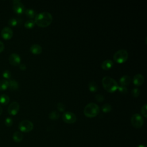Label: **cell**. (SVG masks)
Instances as JSON below:
<instances>
[{
    "label": "cell",
    "instance_id": "6",
    "mask_svg": "<svg viewBox=\"0 0 147 147\" xmlns=\"http://www.w3.org/2000/svg\"><path fill=\"white\" fill-rule=\"evenodd\" d=\"M18 129L24 133H28L33 129V123L29 120H23L18 124Z\"/></svg>",
    "mask_w": 147,
    "mask_h": 147
},
{
    "label": "cell",
    "instance_id": "28",
    "mask_svg": "<svg viewBox=\"0 0 147 147\" xmlns=\"http://www.w3.org/2000/svg\"><path fill=\"white\" fill-rule=\"evenodd\" d=\"M2 76L5 79H9L11 76V72L10 71L6 69V70H5L3 71V72L2 73Z\"/></svg>",
    "mask_w": 147,
    "mask_h": 147
},
{
    "label": "cell",
    "instance_id": "35",
    "mask_svg": "<svg viewBox=\"0 0 147 147\" xmlns=\"http://www.w3.org/2000/svg\"><path fill=\"white\" fill-rule=\"evenodd\" d=\"M137 147H146L145 145H142V144H140V145H139L138 146H137Z\"/></svg>",
    "mask_w": 147,
    "mask_h": 147
},
{
    "label": "cell",
    "instance_id": "11",
    "mask_svg": "<svg viewBox=\"0 0 147 147\" xmlns=\"http://www.w3.org/2000/svg\"><path fill=\"white\" fill-rule=\"evenodd\" d=\"M13 32L12 29L9 27H5L1 30V36L5 40H10L13 37Z\"/></svg>",
    "mask_w": 147,
    "mask_h": 147
},
{
    "label": "cell",
    "instance_id": "27",
    "mask_svg": "<svg viewBox=\"0 0 147 147\" xmlns=\"http://www.w3.org/2000/svg\"><path fill=\"white\" fill-rule=\"evenodd\" d=\"M141 113L142 116L145 118L147 117V105L145 104L141 109Z\"/></svg>",
    "mask_w": 147,
    "mask_h": 147
},
{
    "label": "cell",
    "instance_id": "20",
    "mask_svg": "<svg viewBox=\"0 0 147 147\" xmlns=\"http://www.w3.org/2000/svg\"><path fill=\"white\" fill-rule=\"evenodd\" d=\"M10 101V98L8 95L2 94L0 96V103L3 105H6Z\"/></svg>",
    "mask_w": 147,
    "mask_h": 147
},
{
    "label": "cell",
    "instance_id": "26",
    "mask_svg": "<svg viewBox=\"0 0 147 147\" xmlns=\"http://www.w3.org/2000/svg\"><path fill=\"white\" fill-rule=\"evenodd\" d=\"M140 94V91L139 90V88L136 87L134 88L132 90H131V95L133 96H134V98H137L139 96Z\"/></svg>",
    "mask_w": 147,
    "mask_h": 147
},
{
    "label": "cell",
    "instance_id": "36",
    "mask_svg": "<svg viewBox=\"0 0 147 147\" xmlns=\"http://www.w3.org/2000/svg\"><path fill=\"white\" fill-rule=\"evenodd\" d=\"M2 113V109L1 106H0V115H1Z\"/></svg>",
    "mask_w": 147,
    "mask_h": 147
},
{
    "label": "cell",
    "instance_id": "24",
    "mask_svg": "<svg viewBox=\"0 0 147 147\" xmlns=\"http://www.w3.org/2000/svg\"><path fill=\"white\" fill-rule=\"evenodd\" d=\"M48 117L51 120H57L59 117V114L56 111H53L49 114Z\"/></svg>",
    "mask_w": 147,
    "mask_h": 147
},
{
    "label": "cell",
    "instance_id": "18",
    "mask_svg": "<svg viewBox=\"0 0 147 147\" xmlns=\"http://www.w3.org/2000/svg\"><path fill=\"white\" fill-rule=\"evenodd\" d=\"M18 83L14 80H10L9 81V88L11 90H16L18 88Z\"/></svg>",
    "mask_w": 147,
    "mask_h": 147
},
{
    "label": "cell",
    "instance_id": "9",
    "mask_svg": "<svg viewBox=\"0 0 147 147\" xmlns=\"http://www.w3.org/2000/svg\"><path fill=\"white\" fill-rule=\"evenodd\" d=\"M20 105L17 102H13L10 104L7 109L8 113L11 115H16L19 111Z\"/></svg>",
    "mask_w": 147,
    "mask_h": 147
},
{
    "label": "cell",
    "instance_id": "2",
    "mask_svg": "<svg viewBox=\"0 0 147 147\" xmlns=\"http://www.w3.org/2000/svg\"><path fill=\"white\" fill-rule=\"evenodd\" d=\"M102 83L104 89L108 92H114L117 90L118 84V83L112 78L106 76L102 78Z\"/></svg>",
    "mask_w": 147,
    "mask_h": 147
},
{
    "label": "cell",
    "instance_id": "33",
    "mask_svg": "<svg viewBox=\"0 0 147 147\" xmlns=\"http://www.w3.org/2000/svg\"><path fill=\"white\" fill-rule=\"evenodd\" d=\"M19 68L21 71H25L26 69V67L24 64H20L19 65Z\"/></svg>",
    "mask_w": 147,
    "mask_h": 147
},
{
    "label": "cell",
    "instance_id": "25",
    "mask_svg": "<svg viewBox=\"0 0 147 147\" xmlns=\"http://www.w3.org/2000/svg\"><path fill=\"white\" fill-rule=\"evenodd\" d=\"M112 110V106L109 103L104 104L102 107V110L103 113H107L111 111Z\"/></svg>",
    "mask_w": 147,
    "mask_h": 147
},
{
    "label": "cell",
    "instance_id": "30",
    "mask_svg": "<svg viewBox=\"0 0 147 147\" xmlns=\"http://www.w3.org/2000/svg\"><path fill=\"white\" fill-rule=\"evenodd\" d=\"M5 124L7 127H10L13 125V119L10 117H7L5 120Z\"/></svg>",
    "mask_w": 147,
    "mask_h": 147
},
{
    "label": "cell",
    "instance_id": "22",
    "mask_svg": "<svg viewBox=\"0 0 147 147\" xmlns=\"http://www.w3.org/2000/svg\"><path fill=\"white\" fill-rule=\"evenodd\" d=\"M9 88V81L6 80H0V91H3Z\"/></svg>",
    "mask_w": 147,
    "mask_h": 147
},
{
    "label": "cell",
    "instance_id": "14",
    "mask_svg": "<svg viewBox=\"0 0 147 147\" xmlns=\"http://www.w3.org/2000/svg\"><path fill=\"white\" fill-rule=\"evenodd\" d=\"M42 47L37 44H34L30 47V51L34 55H39L42 52Z\"/></svg>",
    "mask_w": 147,
    "mask_h": 147
},
{
    "label": "cell",
    "instance_id": "7",
    "mask_svg": "<svg viewBox=\"0 0 147 147\" xmlns=\"http://www.w3.org/2000/svg\"><path fill=\"white\" fill-rule=\"evenodd\" d=\"M62 119L64 122L69 124L75 123L77 119L76 115L70 111L64 112L62 115Z\"/></svg>",
    "mask_w": 147,
    "mask_h": 147
},
{
    "label": "cell",
    "instance_id": "15",
    "mask_svg": "<svg viewBox=\"0 0 147 147\" xmlns=\"http://www.w3.org/2000/svg\"><path fill=\"white\" fill-rule=\"evenodd\" d=\"M130 82L131 78L128 75H123L119 79V83L121 86H127L130 83Z\"/></svg>",
    "mask_w": 147,
    "mask_h": 147
},
{
    "label": "cell",
    "instance_id": "1",
    "mask_svg": "<svg viewBox=\"0 0 147 147\" xmlns=\"http://www.w3.org/2000/svg\"><path fill=\"white\" fill-rule=\"evenodd\" d=\"M52 14L47 11H42L36 14L34 18V22L38 26L45 28L49 26L52 22Z\"/></svg>",
    "mask_w": 147,
    "mask_h": 147
},
{
    "label": "cell",
    "instance_id": "23",
    "mask_svg": "<svg viewBox=\"0 0 147 147\" xmlns=\"http://www.w3.org/2000/svg\"><path fill=\"white\" fill-rule=\"evenodd\" d=\"M35 25V22L33 20H29L26 21L24 24V26L26 29H32L33 28Z\"/></svg>",
    "mask_w": 147,
    "mask_h": 147
},
{
    "label": "cell",
    "instance_id": "31",
    "mask_svg": "<svg viewBox=\"0 0 147 147\" xmlns=\"http://www.w3.org/2000/svg\"><path fill=\"white\" fill-rule=\"evenodd\" d=\"M57 109L60 112H64L65 110V107L62 103H58L57 104Z\"/></svg>",
    "mask_w": 147,
    "mask_h": 147
},
{
    "label": "cell",
    "instance_id": "17",
    "mask_svg": "<svg viewBox=\"0 0 147 147\" xmlns=\"http://www.w3.org/2000/svg\"><path fill=\"white\" fill-rule=\"evenodd\" d=\"M24 12H25L26 16H28L29 18H31V20H32L33 18H34L37 14L36 11L32 9H28L25 10Z\"/></svg>",
    "mask_w": 147,
    "mask_h": 147
},
{
    "label": "cell",
    "instance_id": "12",
    "mask_svg": "<svg viewBox=\"0 0 147 147\" xmlns=\"http://www.w3.org/2000/svg\"><path fill=\"white\" fill-rule=\"evenodd\" d=\"M133 84L136 86H141L144 82V77L142 75L140 74H136L133 79Z\"/></svg>",
    "mask_w": 147,
    "mask_h": 147
},
{
    "label": "cell",
    "instance_id": "16",
    "mask_svg": "<svg viewBox=\"0 0 147 147\" xmlns=\"http://www.w3.org/2000/svg\"><path fill=\"white\" fill-rule=\"evenodd\" d=\"M23 139V135L22 134L18 131H15L13 134V140L16 142H20Z\"/></svg>",
    "mask_w": 147,
    "mask_h": 147
},
{
    "label": "cell",
    "instance_id": "32",
    "mask_svg": "<svg viewBox=\"0 0 147 147\" xmlns=\"http://www.w3.org/2000/svg\"><path fill=\"white\" fill-rule=\"evenodd\" d=\"M95 100H96L98 102H102L104 100L105 98L103 95L100 94H98L95 96Z\"/></svg>",
    "mask_w": 147,
    "mask_h": 147
},
{
    "label": "cell",
    "instance_id": "10",
    "mask_svg": "<svg viewBox=\"0 0 147 147\" xmlns=\"http://www.w3.org/2000/svg\"><path fill=\"white\" fill-rule=\"evenodd\" d=\"M9 61L11 65L14 66L19 65L21 63V57L17 53H12L9 57Z\"/></svg>",
    "mask_w": 147,
    "mask_h": 147
},
{
    "label": "cell",
    "instance_id": "21",
    "mask_svg": "<svg viewBox=\"0 0 147 147\" xmlns=\"http://www.w3.org/2000/svg\"><path fill=\"white\" fill-rule=\"evenodd\" d=\"M20 24H21L20 20L16 18H11L8 21V24L10 26H16Z\"/></svg>",
    "mask_w": 147,
    "mask_h": 147
},
{
    "label": "cell",
    "instance_id": "19",
    "mask_svg": "<svg viewBox=\"0 0 147 147\" xmlns=\"http://www.w3.org/2000/svg\"><path fill=\"white\" fill-rule=\"evenodd\" d=\"M88 89L91 92H95L98 90L97 84L95 81L91 80L88 83Z\"/></svg>",
    "mask_w": 147,
    "mask_h": 147
},
{
    "label": "cell",
    "instance_id": "29",
    "mask_svg": "<svg viewBox=\"0 0 147 147\" xmlns=\"http://www.w3.org/2000/svg\"><path fill=\"white\" fill-rule=\"evenodd\" d=\"M117 90L119 91V92L122 94H126L127 92V88L126 86H118Z\"/></svg>",
    "mask_w": 147,
    "mask_h": 147
},
{
    "label": "cell",
    "instance_id": "8",
    "mask_svg": "<svg viewBox=\"0 0 147 147\" xmlns=\"http://www.w3.org/2000/svg\"><path fill=\"white\" fill-rule=\"evenodd\" d=\"M12 7L13 11L17 14H22L25 11V7L19 0H14L13 1Z\"/></svg>",
    "mask_w": 147,
    "mask_h": 147
},
{
    "label": "cell",
    "instance_id": "5",
    "mask_svg": "<svg viewBox=\"0 0 147 147\" xmlns=\"http://www.w3.org/2000/svg\"><path fill=\"white\" fill-rule=\"evenodd\" d=\"M144 118L140 114L136 113L131 117V123L133 126L135 128L138 129L142 126L144 124Z\"/></svg>",
    "mask_w": 147,
    "mask_h": 147
},
{
    "label": "cell",
    "instance_id": "13",
    "mask_svg": "<svg viewBox=\"0 0 147 147\" xmlns=\"http://www.w3.org/2000/svg\"><path fill=\"white\" fill-rule=\"evenodd\" d=\"M114 65V63L111 60L106 59L101 64V67L103 70H109Z\"/></svg>",
    "mask_w": 147,
    "mask_h": 147
},
{
    "label": "cell",
    "instance_id": "3",
    "mask_svg": "<svg viewBox=\"0 0 147 147\" xmlns=\"http://www.w3.org/2000/svg\"><path fill=\"white\" fill-rule=\"evenodd\" d=\"M100 109L98 105L95 103H89L84 108V114L88 118H94L99 113Z\"/></svg>",
    "mask_w": 147,
    "mask_h": 147
},
{
    "label": "cell",
    "instance_id": "4",
    "mask_svg": "<svg viewBox=\"0 0 147 147\" xmlns=\"http://www.w3.org/2000/svg\"><path fill=\"white\" fill-rule=\"evenodd\" d=\"M128 57L127 51L126 49H121L115 52L113 56V59L116 63L121 64L125 62L127 60Z\"/></svg>",
    "mask_w": 147,
    "mask_h": 147
},
{
    "label": "cell",
    "instance_id": "34",
    "mask_svg": "<svg viewBox=\"0 0 147 147\" xmlns=\"http://www.w3.org/2000/svg\"><path fill=\"white\" fill-rule=\"evenodd\" d=\"M4 48H5V46L3 43L0 41V53L4 50Z\"/></svg>",
    "mask_w": 147,
    "mask_h": 147
}]
</instances>
